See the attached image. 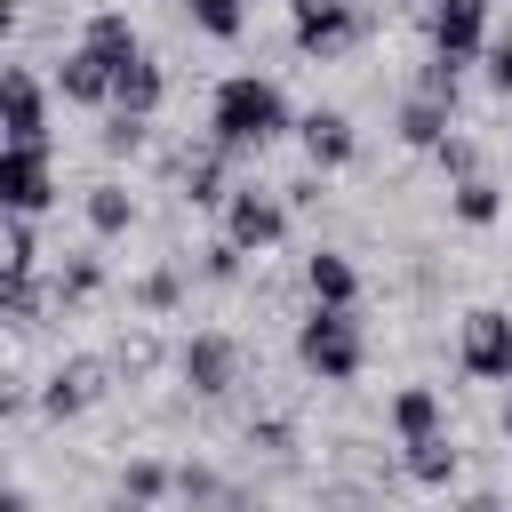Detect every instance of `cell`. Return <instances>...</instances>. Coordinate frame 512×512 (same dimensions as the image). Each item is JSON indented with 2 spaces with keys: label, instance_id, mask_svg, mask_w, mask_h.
Wrapping results in <instances>:
<instances>
[{
  "label": "cell",
  "instance_id": "27",
  "mask_svg": "<svg viewBox=\"0 0 512 512\" xmlns=\"http://www.w3.org/2000/svg\"><path fill=\"white\" fill-rule=\"evenodd\" d=\"M176 296H184V280H176V272H168V264H160V272H144V280H136V304H144V312H176Z\"/></svg>",
  "mask_w": 512,
  "mask_h": 512
},
{
  "label": "cell",
  "instance_id": "21",
  "mask_svg": "<svg viewBox=\"0 0 512 512\" xmlns=\"http://www.w3.org/2000/svg\"><path fill=\"white\" fill-rule=\"evenodd\" d=\"M0 272H40V232H32V216H16L8 208V224H0Z\"/></svg>",
  "mask_w": 512,
  "mask_h": 512
},
{
  "label": "cell",
  "instance_id": "29",
  "mask_svg": "<svg viewBox=\"0 0 512 512\" xmlns=\"http://www.w3.org/2000/svg\"><path fill=\"white\" fill-rule=\"evenodd\" d=\"M440 168H448L456 184H464V176H480V152H472V136H448V144H440Z\"/></svg>",
  "mask_w": 512,
  "mask_h": 512
},
{
  "label": "cell",
  "instance_id": "13",
  "mask_svg": "<svg viewBox=\"0 0 512 512\" xmlns=\"http://www.w3.org/2000/svg\"><path fill=\"white\" fill-rule=\"evenodd\" d=\"M160 96H168V72H160L152 56H136V64L112 80V112H136V120H152V112H160Z\"/></svg>",
  "mask_w": 512,
  "mask_h": 512
},
{
  "label": "cell",
  "instance_id": "18",
  "mask_svg": "<svg viewBox=\"0 0 512 512\" xmlns=\"http://www.w3.org/2000/svg\"><path fill=\"white\" fill-rule=\"evenodd\" d=\"M184 200H192V208H224V200H232V184H224V144H216V136H208V152L184 160Z\"/></svg>",
  "mask_w": 512,
  "mask_h": 512
},
{
  "label": "cell",
  "instance_id": "8",
  "mask_svg": "<svg viewBox=\"0 0 512 512\" xmlns=\"http://www.w3.org/2000/svg\"><path fill=\"white\" fill-rule=\"evenodd\" d=\"M0 136L8 144H48V96H40V80L24 64L0 72Z\"/></svg>",
  "mask_w": 512,
  "mask_h": 512
},
{
  "label": "cell",
  "instance_id": "2",
  "mask_svg": "<svg viewBox=\"0 0 512 512\" xmlns=\"http://www.w3.org/2000/svg\"><path fill=\"white\" fill-rule=\"evenodd\" d=\"M296 360H304V376H320V384H352V376L368 368V344H360L352 304H312V312L296 320Z\"/></svg>",
  "mask_w": 512,
  "mask_h": 512
},
{
  "label": "cell",
  "instance_id": "35",
  "mask_svg": "<svg viewBox=\"0 0 512 512\" xmlns=\"http://www.w3.org/2000/svg\"><path fill=\"white\" fill-rule=\"evenodd\" d=\"M504 432H512V400H504Z\"/></svg>",
  "mask_w": 512,
  "mask_h": 512
},
{
  "label": "cell",
  "instance_id": "14",
  "mask_svg": "<svg viewBox=\"0 0 512 512\" xmlns=\"http://www.w3.org/2000/svg\"><path fill=\"white\" fill-rule=\"evenodd\" d=\"M304 288H312V304H352V296H360V272H352V256L312 248V256H304Z\"/></svg>",
  "mask_w": 512,
  "mask_h": 512
},
{
  "label": "cell",
  "instance_id": "19",
  "mask_svg": "<svg viewBox=\"0 0 512 512\" xmlns=\"http://www.w3.org/2000/svg\"><path fill=\"white\" fill-rule=\"evenodd\" d=\"M392 432H400V440L440 432V392H432V384H400V392H392Z\"/></svg>",
  "mask_w": 512,
  "mask_h": 512
},
{
  "label": "cell",
  "instance_id": "28",
  "mask_svg": "<svg viewBox=\"0 0 512 512\" xmlns=\"http://www.w3.org/2000/svg\"><path fill=\"white\" fill-rule=\"evenodd\" d=\"M104 152H144V120L136 112H112L104 120Z\"/></svg>",
  "mask_w": 512,
  "mask_h": 512
},
{
  "label": "cell",
  "instance_id": "1",
  "mask_svg": "<svg viewBox=\"0 0 512 512\" xmlns=\"http://www.w3.org/2000/svg\"><path fill=\"white\" fill-rule=\"evenodd\" d=\"M208 136L224 152H264L272 136H288V96L280 80H256V72H232L208 104Z\"/></svg>",
  "mask_w": 512,
  "mask_h": 512
},
{
  "label": "cell",
  "instance_id": "33",
  "mask_svg": "<svg viewBox=\"0 0 512 512\" xmlns=\"http://www.w3.org/2000/svg\"><path fill=\"white\" fill-rule=\"evenodd\" d=\"M0 512H32V496H24V488H8V496H0Z\"/></svg>",
  "mask_w": 512,
  "mask_h": 512
},
{
  "label": "cell",
  "instance_id": "9",
  "mask_svg": "<svg viewBox=\"0 0 512 512\" xmlns=\"http://www.w3.org/2000/svg\"><path fill=\"white\" fill-rule=\"evenodd\" d=\"M288 16H296V48H304V56H336V48L360 32L352 0H288Z\"/></svg>",
  "mask_w": 512,
  "mask_h": 512
},
{
  "label": "cell",
  "instance_id": "6",
  "mask_svg": "<svg viewBox=\"0 0 512 512\" xmlns=\"http://www.w3.org/2000/svg\"><path fill=\"white\" fill-rule=\"evenodd\" d=\"M48 200H56L48 144H8V152H0V208H16V216H40Z\"/></svg>",
  "mask_w": 512,
  "mask_h": 512
},
{
  "label": "cell",
  "instance_id": "15",
  "mask_svg": "<svg viewBox=\"0 0 512 512\" xmlns=\"http://www.w3.org/2000/svg\"><path fill=\"white\" fill-rule=\"evenodd\" d=\"M400 464L416 488H448L456 480V440L448 432H424V440H400Z\"/></svg>",
  "mask_w": 512,
  "mask_h": 512
},
{
  "label": "cell",
  "instance_id": "11",
  "mask_svg": "<svg viewBox=\"0 0 512 512\" xmlns=\"http://www.w3.org/2000/svg\"><path fill=\"white\" fill-rule=\"evenodd\" d=\"M112 80H120V72H112V64H104L88 40H80V48L56 64V96H72V104H112Z\"/></svg>",
  "mask_w": 512,
  "mask_h": 512
},
{
  "label": "cell",
  "instance_id": "25",
  "mask_svg": "<svg viewBox=\"0 0 512 512\" xmlns=\"http://www.w3.org/2000/svg\"><path fill=\"white\" fill-rule=\"evenodd\" d=\"M160 488H176V472H168V464H160V456H136V464H128V472H120V496H136V504H152V496H160Z\"/></svg>",
  "mask_w": 512,
  "mask_h": 512
},
{
  "label": "cell",
  "instance_id": "12",
  "mask_svg": "<svg viewBox=\"0 0 512 512\" xmlns=\"http://www.w3.org/2000/svg\"><path fill=\"white\" fill-rule=\"evenodd\" d=\"M296 136H304L312 168H344V160H352V144H360L344 112H304V120H296Z\"/></svg>",
  "mask_w": 512,
  "mask_h": 512
},
{
  "label": "cell",
  "instance_id": "16",
  "mask_svg": "<svg viewBox=\"0 0 512 512\" xmlns=\"http://www.w3.org/2000/svg\"><path fill=\"white\" fill-rule=\"evenodd\" d=\"M80 40H88V48H96V56H104V64H112V72H128V64H136V56H144V48H136V24H128V16H120V8H96V16H88V32H80Z\"/></svg>",
  "mask_w": 512,
  "mask_h": 512
},
{
  "label": "cell",
  "instance_id": "4",
  "mask_svg": "<svg viewBox=\"0 0 512 512\" xmlns=\"http://www.w3.org/2000/svg\"><path fill=\"white\" fill-rule=\"evenodd\" d=\"M112 352H72V360H56L48 368V392H40V408L48 416H80V408H96L104 392H112Z\"/></svg>",
  "mask_w": 512,
  "mask_h": 512
},
{
  "label": "cell",
  "instance_id": "32",
  "mask_svg": "<svg viewBox=\"0 0 512 512\" xmlns=\"http://www.w3.org/2000/svg\"><path fill=\"white\" fill-rule=\"evenodd\" d=\"M488 80L512 96V40H496V48H488Z\"/></svg>",
  "mask_w": 512,
  "mask_h": 512
},
{
  "label": "cell",
  "instance_id": "23",
  "mask_svg": "<svg viewBox=\"0 0 512 512\" xmlns=\"http://www.w3.org/2000/svg\"><path fill=\"white\" fill-rule=\"evenodd\" d=\"M448 208H456V216H464V224H496V216H504V192H496V184H488V176H464V184H456V200H448Z\"/></svg>",
  "mask_w": 512,
  "mask_h": 512
},
{
  "label": "cell",
  "instance_id": "24",
  "mask_svg": "<svg viewBox=\"0 0 512 512\" xmlns=\"http://www.w3.org/2000/svg\"><path fill=\"white\" fill-rule=\"evenodd\" d=\"M112 368H120V376H152V368H160V336H152V328L136 320V328H128L120 344H112Z\"/></svg>",
  "mask_w": 512,
  "mask_h": 512
},
{
  "label": "cell",
  "instance_id": "17",
  "mask_svg": "<svg viewBox=\"0 0 512 512\" xmlns=\"http://www.w3.org/2000/svg\"><path fill=\"white\" fill-rule=\"evenodd\" d=\"M448 112H456V96H424V88H416V96L400 104V136L424 144V152H440V144H448Z\"/></svg>",
  "mask_w": 512,
  "mask_h": 512
},
{
  "label": "cell",
  "instance_id": "34",
  "mask_svg": "<svg viewBox=\"0 0 512 512\" xmlns=\"http://www.w3.org/2000/svg\"><path fill=\"white\" fill-rule=\"evenodd\" d=\"M112 512H152V504H136V496H120V504H112Z\"/></svg>",
  "mask_w": 512,
  "mask_h": 512
},
{
  "label": "cell",
  "instance_id": "36",
  "mask_svg": "<svg viewBox=\"0 0 512 512\" xmlns=\"http://www.w3.org/2000/svg\"><path fill=\"white\" fill-rule=\"evenodd\" d=\"M504 40H512V32H504Z\"/></svg>",
  "mask_w": 512,
  "mask_h": 512
},
{
  "label": "cell",
  "instance_id": "20",
  "mask_svg": "<svg viewBox=\"0 0 512 512\" xmlns=\"http://www.w3.org/2000/svg\"><path fill=\"white\" fill-rule=\"evenodd\" d=\"M128 224H136V192H128V184H88V232L112 240V232H128Z\"/></svg>",
  "mask_w": 512,
  "mask_h": 512
},
{
  "label": "cell",
  "instance_id": "3",
  "mask_svg": "<svg viewBox=\"0 0 512 512\" xmlns=\"http://www.w3.org/2000/svg\"><path fill=\"white\" fill-rule=\"evenodd\" d=\"M224 240L248 248V256H272V248L288 240V200H272V192H256V184H232V200H224Z\"/></svg>",
  "mask_w": 512,
  "mask_h": 512
},
{
  "label": "cell",
  "instance_id": "22",
  "mask_svg": "<svg viewBox=\"0 0 512 512\" xmlns=\"http://www.w3.org/2000/svg\"><path fill=\"white\" fill-rule=\"evenodd\" d=\"M184 16H192L208 40H240V32H248V8H240V0H184Z\"/></svg>",
  "mask_w": 512,
  "mask_h": 512
},
{
  "label": "cell",
  "instance_id": "31",
  "mask_svg": "<svg viewBox=\"0 0 512 512\" xmlns=\"http://www.w3.org/2000/svg\"><path fill=\"white\" fill-rule=\"evenodd\" d=\"M240 256H248V248H232V240H216V248L200 256V272H208V280H232V272H240Z\"/></svg>",
  "mask_w": 512,
  "mask_h": 512
},
{
  "label": "cell",
  "instance_id": "10",
  "mask_svg": "<svg viewBox=\"0 0 512 512\" xmlns=\"http://www.w3.org/2000/svg\"><path fill=\"white\" fill-rule=\"evenodd\" d=\"M432 40H440V56L472 64L488 40V0H432Z\"/></svg>",
  "mask_w": 512,
  "mask_h": 512
},
{
  "label": "cell",
  "instance_id": "7",
  "mask_svg": "<svg viewBox=\"0 0 512 512\" xmlns=\"http://www.w3.org/2000/svg\"><path fill=\"white\" fill-rule=\"evenodd\" d=\"M176 376H184V384H192L200 400H224V392L240 384V344L208 328V336H192V344L176 352Z\"/></svg>",
  "mask_w": 512,
  "mask_h": 512
},
{
  "label": "cell",
  "instance_id": "30",
  "mask_svg": "<svg viewBox=\"0 0 512 512\" xmlns=\"http://www.w3.org/2000/svg\"><path fill=\"white\" fill-rule=\"evenodd\" d=\"M176 496H192V504H216L224 488H216V472H200V464H184V472H176Z\"/></svg>",
  "mask_w": 512,
  "mask_h": 512
},
{
  "label": "cell",
  "instance_id": "5",
  "mask_svg": "<svg viewBox=\"0 0 512 512\" xmlns=\"http://www.w3.org/2000/svg\"><path fill=\"white\" fill-rule=\"evenodd\" d=\"M456 360H464V376H480V384H504V376H512V312H496V304L464 312Z\"/></svg>",
  "mask_w": 512,
  "mask_h": 512
},
{
  "label": "cell",
  "instance_id": "26",
  "mask_svg": "<svg viewBox=\"0 0 512 512\" xmlns=\"http://www.w3.org/2000/svg\"><path fill=\"white\" fill-rule=\"evenodd\" d=\"M96 288H104V264H96V256H72V264L56 272V296H64V304H80V296H96Z\"/></svg>",
  "mask_w": 512,
  "mask_h": 512
}]
</instances>
